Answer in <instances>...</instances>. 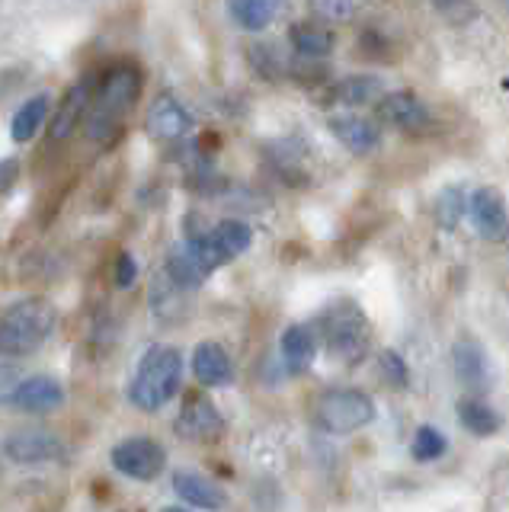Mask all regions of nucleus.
I'll return each instance as SVG.
<instances>
[{"label": "nucleus", "instance_id": "f257e3e1", "mask_svg": "<svg viewBox=\"0 0 509 512\" xmlns=\"http://www.w3.org/2000/svg\"><path fill=\"white\" fill-rule=\"evenodd\" d=\"M58 311L49 298H23L0 317V356L23 359L49 340Z\"/></svg>", "mask_w": 509, "mask_h": 512}, {"label": "nucleus", "instance_id": "f03ea898", "mask_svg": "<svg viewBox=\"0 0 509 512\" xmlns=\"http://www.w3.org/2000/svg\"><path fill=\"white\" fill-rule=\"evenodd\" d=\"M180 378H183V356L180 349L173 346H151L145 356H141L138 375L132 381V404L145 413H154L167 407L173 394L180 391Z\"/></svg>", "mask_w": 509, "mask_h": 512}, {"label": "nucleus", "instance_id": "7ed1b4c3", "mask_svg": "<svg viewBox=\"0 0 509 512\" xmlns=\"http://www.w3.org/2000/svg\"><path fill=\"white\" fill-rule=\"evenodd\" d=\"M141 93V80H138V71L132 68H116L103 80L100 87V96L93 100L90 106V122H87V135L93 141H109L113 138L125 116H129V109L135 106Z\"/></svg>", "mask_w": 509, "mask_h": 512}, {"label": "nucleus", "instance_id": "20e7f679", "mask_svg": "<svg viewBox=\"0 0 509 512\" xmlns=\"http://www.w3.org/2000/svg\"><path fill=\"white\" fill-rule=\"evenodd\" d=\"M321 336L330 356H337L346 365H356L365 359L372 343V327L365 314L359 311V304L353 301H340L330 304L321 317Z\"/></svg>", "mask_w": 509, "mask_h": 512}, {"label": "nucleus", "instance_id": "39448f33", "mask_svg": "<svg viewBox=\"0 0 509 512\" xmlns=\"http://www.w3.org/2000/svg\"><path fill=\"white\" fill-rule=\"evenodd\" d=\"M314 416H317V423H321V429L330 432V436H349V432H356L375 420V404H372V397L362 391L337 388L317 400Z\"/></svg>", "mask_w": 509, "mask_h": 512}, {"label": "nucleus", "instance_id": "423d86ee", "mask_svg": "<svg viewBox=\"0 0 509 512\" xmlns=\"http://www.w3.org/2000/svg\"><path fill=\"white\" fill-rule=\"evenodd\" d=\"M186 244L196 253V260L202 263L205 272H215L218 266L231 263L234 256H241L253 244V231L244 221L228 218V221H218L212 231L189 237Z\"/></svg>", "mask_w": 509, "mask_h": 512}, {"label": "nucleus", "instance_id": "0eeeda50", "mask_svg": "<svg viewBox=\"0 0 509 512\" xmlns=\"http://www.w3.org/2000/svg\"><path fill=\"white\" fill-rule=\"evenodd\" d=\"M164 464H167L164 445L148 436L125 439L113 448V468L132 480H154L164 471Z\"/></svg>", "mask_w": 509, "mask_h": 512}, {"label": "nucleus", "instance_id": "6e6552de", "mask_svg": "<svg viewBox=\"0 0 509 512\" xmlns=\"http://www.w3.org/2000/svg\"><path fill=\"white\" fill-rule=\"evenodd\" d=\"M4 455L13 464H42V461H58L65 455V448H61V439L55 432L39 426H23L4 436Z\"/></svg>", "mask_w": 509, "mask_h": 512}, {"label": "nucleus", "instance_id": "1a4fd4ad", "mask_svg": "<svg viewBox=\"0 0 509 512\" xmlns=\"http://www.w3.org/2000/svg\"><path fill=\"white\" fill-rule=\"evenodd\" d=\"M471 221H474V231L481 234L490 244H500V240L509 237V212H506V199L503 192H497L493 186L477 189L471 196Z\"/></svg>", "mask_w": 509, "mask_h": 512}, {"label": "nucleus", "instance_id": "9d476101", "mask_svg": "<svg viewBox=\"0 0 509 512\" xmlns=\"http://www.w3.org/2000/svg\"><path fill=\"white\" fill-rule=\"evenodd\" d=\"M173 429H177V436H183V439L212 442V439L221 436L225 420H221L218 407L205 394H189L180 416H177V426H173Z\"/></svg>", "mask_w": 509, "mask_h": 512}, {"label": "nucleus", "instance_id": "9b49d317", "mask_svg": "<svg viewBox=\"0 0 509 512\" xmlns=\"http://www.w3.org/2000/svg\"><path fill=\"white\" fill-rule=\"evenodd\" d=\"M193 112H189L177 96L170 93H161L157 100L151 103L148 116H145V128L148 135L157 138V141H177L183 135L193 132Z\"/></svg>", "mask_w": 509, "mask_h": 512}, {"label": "nucleus", "instance_id": "f8f14e48", "mask_svg": "<svg viewBox=\"0 0 509 512\" xmlns=\"http://www.w3.org/2000/svg\"><path fill=\"white\" fill-rule=\"evenodd\" d=\"M452 368H455V378L471 391H487L493 384V365L487 359L484 346L477 340H468V336L452 346Z\"/></svg>", "mask_w": 509, "mask_h": 512}, {"label": "nucleus", "instance_id": "ddd939ff", "mask_svg": "<svg viewBox=\"0 0 509 512\" xmlns=\"http://www.w3.org/2000/svg\"><path fill=\"white\" fill-rule=\"evenodd\" d=\"M10 404L26 413H49L65 404V388L49 375H36L17 384V391L10 394Z\"/></svg>", "mask_w": 509, "mask_h": 512}, {"label": "nucleus", "instance_id": "4468645a", "mask_svg": "<svg viewBox=\"0 0 509 512\" xmlns=\"http://www.w3.org/2000/svg\"><path fill=\"white\" fill-rule=\"evenodd\" d=\"M378 119L394 128H407V132H413V128L426 125L429 109L420 96H413V93H385L378 100Z\"/></svg>", "mask_w": 509, "mask_h": 512}, {"label": "nucleus", "instance_id": "2eb2a0df", "mask_svg": "<svg viewBox=\"0 0 509 512\" xmlns=\"http://www.w3.org/2000/svg\"><path fill=\"white\" fill-rule=\"evenodd\" d=\"M330 132L343 148H349L353 154H369L378 144V125L365 116H356V112H343V116L330 119Z\"/></svg>", "mask_w": 509, "mask_h": 512}, {"label": "nucleus", "instance_id": "dca6fc26", "mask_svg": "<svg viewBox=\"0 0 509 512\" xmlns=\"http://www.w3.org/2000/svg\"><path fill=\"white\" fill-rule=\"evenodd\" d=\"M193 375L202 388H218V384H228L234 368H231V356L225 352V346H218L212 340H205L196 346L193 352Z\"/></svg>", "mask_w": 509, "mask_h": 512}, {"label": "nucleus", "instance_id": "f3484780", "mask_svg": "<svg viewBox=\"0 0 509 512\" xmlns=\"http://www.w3.org/2000/svg\"><path fill=\"white\" fill-rule=\"evenodd\" d=\"M173 490L183 503L196 506V509H221L228 506V496L218 484H212L209 477H202L196 471H177L173 474Z\"/></svg>", "mask_w": 509, "mask_h": 512}, {"label": "nucleus", "instance_id": "a211bd4d", "mask_svg": "<svg viewBox=\"0 0 509 512\" xmlns=\"http://www.w3.org/2000/svg\"><path fill=\"white\" fill-rule=\"evenodd\" d=\"M90 93L93 87L87 84V80H81V84H74L68 93H65V100H61L58 112H55V119H52V141H65L77 122L84 119V112L90 109Z\"/></svg>", "mask_w": 509, "mask_h": 512}, {"label": "nucleus", "instance_id": "6ab92c4d", "mask_svg": "<svg viewBox=\"0 0 509 512\" xmlns=\"http://www.w3.org/2000/svg\"><path fill=\"white\" fill-rule=\"evenodd\" d=\"M317 356V333L305 324H295L282 333V359L289 365V372H308Z\"/></svg>", "mask_w": 509, "mask_h": 512}, {"label": "nucleus", "instance_id": "aec40b11", "mask_svg": "<svg viewBox=\"0 0 509 512\" xmlns=\"http://www.w3.org/2000/svg\"><path fill=\"white\" fill-rule=\"evenodd\" d=\"M292 48L298 52V58H327L333 52V32L314 23H295L292 26Z\"/></svg>", "mask_w": 509, "mask_h": 512}, {"label": "nucleus", "instance_id": "412c9836", "mask_svg": "<svg viewBox=\"0 0 509 512\" xmlns=\"http://www.w3.org/2000/svg\"><path fill=\"white\" fill-rule=\"evenodd\" d=\"M458 420L461 426H465L471 436L477 439H484V436H497L503 420H500V413L487 407L484 400H461L458 404Z\"/></svg>", "mask_w": 509, "mask_h": 512}, {"label": "nucleus", "instance_id": "4be33fe9", "mask_svg": "<svg viewBox=\"0 0 509 512\" xmlns=\"http://www.w3.org/2000/svg\"><path fill=\"white\" fill-rule=\"evenodd\" d=\"M49 106H52V96H45V93H39V96H33V100H26L23 106H20V112L13 116V122H10V135H13V141H29L33 138L39 128H42V122H45V116H49Z\"/></svg>", "mask_w": 509, "mask_h": 512}, {"label": "nucleus", "instance_id": "5701e85b", "mask_svg": "<svg viewBox=\"0 0 509 512\" xmlns=\"http://www.w3.org/2000/svg\"><path fill=\"white\" fill-rule=\"evenodd\" d=\"M333 96L343 103V106H365V103H378L385 96V87H381L378 77H343L337 87H333Z\"/></svg>", "mask_w": 509, "mask_h": 512}, {"label": "nucleus", "instance_id": "b1692460", "mask_svg": "<svg viewBox=\"0 0 509 512\" xmlns=\"http://www.w3.org/2000/svg\"><path fill=\"white\" fill-rule=\"evenodd\" d=\"M231 16L237 20V26H244L250 32H260L273 23L276 16V0H231Z\"/></svg>", "mask_w": 509, "mask_h": 512}, {"label": "nucleus", "instance_id": "393cba45", "mask_svg": "<svg viewBox=\"0 0 509 512\" xmlns=\"http://www.w3.org/2000/svg\"><path fill=\"white\" fill-rule=\"evenodd\" d=\"M461 215H465V192H461L458 186H449L442 189V196L436 199V221L442 231H455Z\"/></svg>", "mask_w": 509, "mask_h": 512}, {"label": "nucleus", "instance_id": "a878e982", "mask_svg": "<svg viewBox=\"0 0 509 512\" xmlns=\"http://www.w3.org/2000/svg\"><path fill=\"white\" fill-rule=\"evenodd\" d=\"M410 452L417 461H436L445 455V436L439 429L433 426H420L417 429V436H413V445H410Z\"/></svg>", "mask_w": 509, "mask_h": 512}, {"label": "nucleus", "instance_id": "bb28decb", "mask_svg": "<svg viewBox=\"0 0 509 512\" xmlns=\"http://www.w3.org/2000/svg\"><path fill=\"white\" fill-rule=\"evenodd\" d=\"M433 7L442 13V20L452 26H468L471 20H477L474 0H433Z\"/></svg>", "mask_w": 509, "mask_h": 512}, {"label": "nucleus", "instance_id": "cd10ccee", "mask_svg": "<svg viewBox=\"0 0 509 512\" xmlns=\"http://www.w3.org/2000/svg\"><path fill=\"white\" fill-rule=\"evenodd\" d=\"M308 4L324 20H349L356 10V0H308Z\"/></svg>", "mask_w": 509, "mask_h": 512}, {"label": "nucleus", "instance_id": "c85d7f7f", "mask_svg": "<svg viewBox=\"0 0 509 512\" xmlns=\"http://www.w3.org/2000/svg\"><path fill=\"white\" fill-rule=\"evenodd\" d=\"M381 362V372H385V378L394 384V388H404V384H407V365H404V359L401 356H397V352H391V349H385V352H381V356H378Z\"/></svg>", "mask_w": 509, "mask_h": 512}, {"label": "nucleus", "instance_id": "c756f323", "mask_svg": "<svg viewBox=\"0 0 509 512\" xmlns=\"http://www.w3.org/2000/svg\"><path fill=\"white\" fill-rule=\"evenodd\" d=\"M138 276V263H135V256L132 253H122L119 256V266H116V282L119 288H129Z\"/></svg>", "mask_w": 509, "mask_h": 512}, {"label": "nucleus", "instance_id": "7c9ffc66", "mask_svg": "<svg viewBox=\"0 0 509 512\" xmlns=\"http://www.w3.org/2000/svg\"><path fill=\"white\" fill-rule=\"evenodd\" d=\"M17 173H20V164H17V160H4V164H0V196H4V192L13 186V180H17Z\"/></svg>", "mask_w": 509, "mask_h": 512}, {"label": "nucleus", "instance_id": "2f4dec72", "mask_svg": "<svg viewBox=\"0 0 509 512\" xmlns=\"http://www.w3.org/2000/svg\"><path fill=\"white\" fill-rule=\"evenodd\" d=\"M503 4H506V7H509V0H503Z\"/></svg>", "mask_w": 509, "mask_h": 512}]
</instances>
